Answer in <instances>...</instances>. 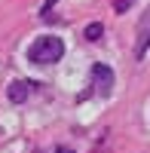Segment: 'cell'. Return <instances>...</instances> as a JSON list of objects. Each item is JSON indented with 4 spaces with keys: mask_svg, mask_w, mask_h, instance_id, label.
Wrapping results in <instances>:
<instances>
[{
    "mask_svg": "<svg viewBox=\"0 0 150 153\" xmlns=\"http://www.w3.org/2000/svg\"><path fill=\"white\" fill-rule=\"evenodd\" d=\"M65 55V40L46 34V37H37V40L28 46V61L31 65H55V61Z\"/></svg>",
    "mask_w": 150,
    "mask_h": 153,
    "instance_id": "1",
    "label": "cell"
},
{
    "mask_svg": "<svg viewBox=\"0 0 150 153\" xmlns=\"http://www.w3.org/2000/svg\"><path fill=\"white\" fill-rule=\"evenodd\" d=\"M92 89L101 98L110 95V89H114V71H110L107 65H92Z\"/></svg>",
    "mask_w": 150,
    "mask_h": 153,
    "instance_id": "2",
    "label": "cell"
},
{
    "mask_svg": "<svg viewBox=\"0 0 150 153\" xmlns=\"http://www.w3.org/2000/svg\"><path fill=\"white\" fill-rule=\"evenodd\" d=\"M150 49V6L144 9V16L138 22V40H135V58H144V52Z\"/></svg>",
    "mask_w": 150,
    "mask_h": 153,
    "instance_id": "3",
    "label": "cell"
},
{
    "mask_svg": "<svg viewBox=\"0 0 150 153\" xmlns=\"http://www.w3.org/2000/svg\"><path fill=\"white\" fill-rule=\"evenodd\" d=\"M6 95H9L12 104H25V101H28V95H31V83H28V80H16V83H9Z\"/></svg>",
    "mask_w": 150,
    "mask_h": 153,
    "instance_id": "4",
    "label": "cell"
},
{
    "mask_svg": "<svg viewBox=\"0 0 150 153\" xmlns=\"http://www.w3.org/2000/svg\"><path fill=\"white\" fill-rule=\"evenodd\" d=\"M101 34H104V28H101V25H98V22H92L89 25V28H86V40H101Z\"/></svg>",
    "mask_w": 150,
    "mask_h": 153,
    "instance_id": "5",
    "label": "cell"
},
{
    "mask_svg": "<svg viewBox=\"0 0 150 153\" xmlns=\"http://www.w3.org/2000/svg\"><path fill=\"white\" fill-rule=\"evenodd\" d=\"M132 3H135V0H114V12H117V16H123V12L132 9Z\"/></svg>",
    "mask_w": 150,
    "mask_h": 153,
    "instance_id": "6",
    "label": "cell"
}]
</instances>
